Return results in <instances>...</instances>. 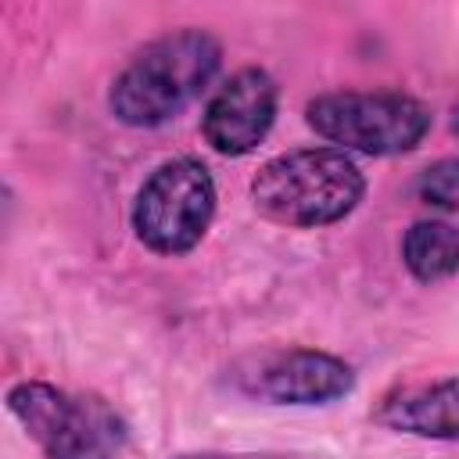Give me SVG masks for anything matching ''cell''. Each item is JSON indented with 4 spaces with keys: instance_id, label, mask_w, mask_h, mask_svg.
I'll return each mask as SVG.
<instances>
[{
    "instance_id": "obj_1",
    "label": "cell",
    "mask_w": 459,
    "mask_h": 459,
    "mask_svg": "<svg viewBox=\"0 0 459 459\" xmlns=\"http://www.w3.org/2000/svg\"><path fill=\"white\" fill-rule=\"evenodd\" d=\"M219 43L204 29H176L147 43L115 79L111 111L126 126H161L179 115L215 75Z\"/></svg>"
},
{
    "instance_id": "obj_2",
    "label": "cell",
    "mask_w": 459,
    "mask_h": 459,
    "mask_svg": "<svg viewBox=\"0 0 459 459\" xmlns=\"http://www.w3.org/2000/svg\"><path fill=\"white\" fill-rule=\"evenodd\" d=\"M359 165L333 147L276 154L251 179L255 208L280 226H326L344 219L362 197Z\"/></svg>"
},
{
    "instance_id": "obj_3",
    "label": "cell",
    "mask_w": 459,
    "mask_h": 459,
    "mask_svg": "<svg viewBox=\"0 0 459 459\" xmlns=\"http://www.w3.org/2000/svg\"><path fill=\"white\" fill-rule=\"evenodd\" d=\"M7 409L47 459H115L126 445V423L93 394H68L25 380L11 387Z\"/></svg>"
},
{
    "instance_id": "obj_4",
    "label": "cell",
    "mask_w": 459,
    "mask_h": 459,
    "mask_svg": "<svg viewBox=\"0 0 459 459\" xmlns=\"http://www.w3.org/2000/svg\"><path fill=\"white\" fill-rule=\"evenodd\" d=\"M308 126L348 151L362 154H402L412 151L430 129V115L405 93H323L308 104Z\"/></svg>"
},
{
    "instance_id": "obj_5",
    "label": "cell",
    "mask_w": 459,
    "mask_h": 459,
    "mask_svg": "<svg viewBox=\"0 0 459 459\" xmlns=\"http://www.w3.org/2000/svg\"><path fill=\"white\" fill-rule=\"evenodd\" d=\"M215 215V183L194 158L158 165L136 194L133 230L158 255L190 251Z\"/></svg>"
},
{
    "instance_id": "obj_6",
    "label": "cell",
    "mask_w": 459,
    "mask_h": 459,
    "mask_svg": "<svg viewBox=\"0 0 459 459\" xmlns=\"http://www.w3.org/2000/svg\"><path fill=\"white\" fill-rule=\"evenodd\" d=\"M237 387L280 402V405H326L341 394L351 391L355 373L348 362L326 355V351H308V348H290V351H269L258 355L233 373Z\"/></svg>"
},
{
    "instance_id": "obj_7",
    "label": "cell",
    "mask_w": 459,
    "mask_h": 459,
    "mask_svg": "<svg viewBox=\"0 0 459 459\" xmlns=\"http://www.w3.org/2000/svg\"><path fill=\"white\" fill-rule=\"evenodd\" d=\"M276 118V82L262 68L230 75L204 108V136L219 154L255 151Z\"/></svg>"
},
{
    "instance_id": "obj_8",
    "label": "cell",
    "mask_w": 459,
    "mask_h": 459,
    "mask_svg": "<svg viewBox=\"0 0 459 459\" xmlns=\"http://www.w3.org/2000/svg\"><path fill=\"white\" fill-rule=\"evenodd\" d=\"M377 423L420 437H459V377L387 394L377 409Z\"/></svg>"
},
{
    "instance_id": "obj_9",
    "label": "cell",
    "mask_w": 459,
    "mask_h": 459,
    "mask_svg": "<svg viewBox=\"0 0 459 459\" xmlns=\"http://www.w3.org/2000/svg\"><path fill=\"white\" fill-rule=\"evenodd\" d=\"M402 258L416 280H445L459 269V230L441 219L412 222L402 240Z\"/></svg>"
},
{
    "instance_id": "obj_10",
    "label": "cell",
    "mask_w": 459,
    "mask_h": 459,
    "mask_svg": "<svg viewBox=\"0 0 459 459\" xmlns=\"http://www.w3.org/2000/svg\"><path fill=\"white\" fill-rule=\"evenodd\" d=\"M416 194L427 204L459 212V158H441V161L427 165L416 179Z\"/></svg>"
},
{
    "instance_id": "obj_11",
    "label": "cell",
    "mask_w": 459,
    "mask_h": 459,
    "mask_svg": "<svg viewBox=\"0 0 459 459\" xmlns=\"http://www.w3.org/2000/svg\"><path fill=\"white\" fill-rule=\"evenodd\" d=\"M183 459H294V455H183Z\"/></svg>"
}]
</instances>
